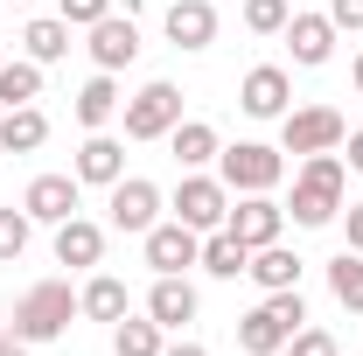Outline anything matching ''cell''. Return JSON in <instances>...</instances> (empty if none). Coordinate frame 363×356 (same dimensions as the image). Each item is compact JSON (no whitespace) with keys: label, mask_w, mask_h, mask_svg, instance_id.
I'll use <instances>...</instances> for the list:
<instances>
[{"label":"cell","mask_w":363,"mask_h":356,"mask_svg":"<svg viewBox=\"0 0 363 356\" xmlns=\"http://www.w3.org/2000/svg\"><path fill=\"white\" fill-rule=\"evenodd\" d=\"M342 189H350V161L342 154H301V175H294V203L286 217L301 230H321V223L342 217Z\"/></svg>","instance_id":"cell-1"},{"label":"cell","mask_w":363,"mask_h":356,"mask_svg":"<svg viewBox=\"0 0 363 356\" xmlns=\"http://www.w3.org/2000/svg\"><path fill=\"white\" fill-rule=\"evenodd\" d=\"M308 321V301H301V287H286V294H266L259 308L238 321V350L245 356H279L294 343V328Z\"/></svg>","instance_id":"cell-2"},{"label":"cell","mask_w":363,"mask_h":356,"mask_svg":"<svg viewBox=\"0 0 363 356\" xmlns=\"http://www.w3.org/2000/svg\"><path fill=\"white\" fill-rule=\"evenodd\" d=\"M77 294H70V279H43V287H28L21 301H14V335L35 350V343H56L70 321H77Z\"/></svg>","instance_id":"cell-3"},{"label":"cell","mask_w":363,"mask_h":356,"mask_svg":"<svg viewBox=\"0 0 363 356\" xmlns=\"http://www.w3.org/2000/svg\"><path fill=\"white\" fill-rule=\"evenodd\" d=\"M342 140H350V126H342L335 105H301V112L279 119V147L286 154H335Z\"/></svg>","instance_id":"cell-4"},{"label":"cell","mask_w":363,"mask_h":356,"mask_svg":"<svg viewBox=\"0 0 363 356\" xmlns=\"http://www.w3.org/2000/svg\"><path fill=\"white\" fill-rule=\"evenodd\" d=\"M224 161V189H238V196H259V189H272V182L286 175V161H279V147H266V140H238V147H224L217 154Z\"/></svg>","instance_id":"cell-5"},{"label":"cell","mask_w":363,"mask_h":356,"mask_svg":"<svg viewBox=\"0 0 363 356\" xmlns=\"http://www.w3.org/2000/svg\"><path fill=\"white\" fill-rule=\"evenodd\" d=\"M224 217H230V189L217 175H182V189H175V223H189V230H224Z\"/></svg>","instance_id":"cell-6"},{"label":"cell","mask_w":363,"mask_h":356,"mask_svg":"<svg viewBox=\"0 0 363 356\" xmlns=\"http://www.w3.org/2000/svg\"><path fill=\"white\" fill-rule=\"evenodd\" d=\"M175 126H182V91L168 77L126 98V140H168Z\"/></svg>","instance_id":"cell-7"},{"label":"cell","mask_w":363,"mask_h":356,"mask_svg":"<svg viewBox=\"0 0 363 356\" xmlns=\"http://www.w3.org/2000/svg\"><path fill=\"white\" fill-rule=\"evenodd\" d=\"M105 210H112V230H140V238H147V230L161 223V189H154L147 175H119Z\"/></svg>","instance_id":"cell-8"},{"label":"cell","mask_w":363,"mask_h":356,"mask_svg":"<svg viewBox=\"0 0 363 356\" xmlns=\"http://www.w3.org/2000/svg\"><path fill=\"white\" fill-rule=\"evenodd\" d=\"M224 230H238V238L259 252V245H279V230H286V210L272 203V189H259V196H238V210L224 217Z\"/></svg>","instance_id":"cell-9"},{"label":"cell","mask_w":363,"mask_h":356,"mask_svg":"<svg viewBox=\"0 0 363 356\" xmlns=\"http://www.w3.org/2000/svg\"><path fill=\"white\" fill-rule=\"evenodd\" d=\"M147 266L154 272L203 266V230H189V223H154V230H147Z\"/></svg>","instance_id":"cell-10"},{"label":"cell","mask_w":363,"mask_h":356,"mask_svg":"<svg viewBox=\"0 0 363 356\" xmlns=\"http://www.w3.org/2000/svg\"><path fill=\"white\" fill-rule=\"evenodd\" d=\"M294 84H286V70L279 63H259V70H245V84H238V105L252 112V119H286L294 105Z\"/></svg>","instance_id":"cell-11"},{"label":"cell","mask_w":363,"mask_h":356,"mask_svg":"<svg viewBox=\"0 0 363 356\" xmlns=\"http://www.w3.org/2000/svg\"><path fill=\"white\" fill-rule=\"evenodd\" d=\"M77 189H84L77 175H35L28 196H21L28 223H70V217H77Z\"/></svg>","instance_id":"cell-12"},{"label":"cell","mask_w":363,"mask_h":356,"mask_svg":"<svg viewBox=\"0 0 363 356\" xmlns=\"http://www.w3.org/2000/svg\"><path fill=\"white\" fill-rule=\"evenodd\" d=\"M140 56V28H133V14H105V21H91V63L98 70H126Z\"/></svg>","instance_id":"cell-13"},{"label":"cell","mask_w":363,"mask_h":356,"mask_svg":"<svg viewBox=\"0 0 363 356\" xmlns=\"http://www.w3.org/2000/svg\"><path fill=\"white\" fill-rule=\"evenodd\" d=\"M161 28H168L175 49H210L217 43V7H210V0H168Z\"/></svg>","instance_id":"cell-14"},{"label":"cell","mask_w":363,"mask_h":356,"mask_svg":"<svg viewBox=\"0 0 363 356\" xmlns=\"http://www.w3.org/2000/svg\"><path fill=\"white\" fill-rule=\"evenodd\" d=\"M279 35H286V49H294V63H308V70L335 56V21H328V14H286Z\"/></svg>","instance_id":"cell-15"},{"label":"cell","mask_w":363,"mask_h":356,"mask_svg":"<svg viewBox=\"0 0 363 356\" xmlns=\"http://www.w3.org/2000/svg\"><path fill=\"white\" fill-rule=\"evenodd\" d=\"M147 314L175 335V328H189L196 321V287H189V272H161L154 279V294H147Z\"/></svg>","instance_id":"cell-16"},{"label":"cell","mask_w":363,"mask_h":356,"mask_svg":"<svg viewBox=\"0 0 363 356\" xmlns=\"http://www.w3.org/2000/svg\"><path fill=\"white\" fill-rule=\"evenodd\" d=\"M77 182H98V189H112V182L126 175V147L112 133H91L84 147H77V168H70Z\"/></svg>","instance_id":"cell-17"},{"label":"cell","mask_w":363,"mask_h":356,"mask_svg":"<svg viewBox=\"0 0 363 356\" xmlns=\"http://www.w3.org/2000/svg\"><path fill=\"white\" fill-rule=\"evenodd\" d=\"M98 259H105V230L91 217L56 223V266H98Z\"/></svg>","instance_id":"cell-18"},{"label":"cell","mask_w":363,"mask_h":356,"mask_svg":"<svg viewBox=\"0 0 363 356\" xmlns=\"http://www.w3.org/2000/svg\"><path fill=\"white\" fill-rule=\"evenodd\" d=\"M43 140H49L43 105H7V119H0V147H7V154H35Z\"/></svg>","instance_id":"cell-19"},{"label":"cell","mask_w":363,"mask_h":356,"mask_svg":"<svg viewBox=\"0 0 363 356\" xmlns=\"http://www.w3.org/2000/svg\"><path fill=\"white\" fill-rule=\"evenodd\" d=\"M112 112H119V77H112V70H98V77L77 91V126L105 133V126H112Z\"/></svg>","instance_id":"cell-20"},{"label":"cell","mask_w":363,"mask_h":356,"mask_svg":"<svg viewBox=\"0 0 363 356\" xmlns=\"http://www.w3.org/2000/svg\"><path fill=\"white\" fill-rule=\"evenodd\" d=\"M77 308L91 314V321H126L133 314V294H126V279H112V272H98L84 294H77Z\"/></svg>","instance_id":"cell-21"},{"label":"cell","mask_w":363,"mask_h":356,"mask_svg":"<svg viewBox=\"0 0 363 356\" xmlns=\"http://www.w3.org/2000/svg\"><path fill=\"white\" fill-rule=\"evenodd\" d=\"M245 266H252V245H245L238 230H210V238H203V272H210V279H238Z\"/></svg>","instance_id":"cell-22"},{"label":"cell","mask_w":363,"mask_h":356,"mask_svg":"<svg viewBox=\"0 0 363 356\" xmlns=\"http://www.w3.org/2000/svg\"><path fill=\"white\" fill-rule=\"evenodd\" d=\"M21 49H28V63H63V56H70V21H63V14L28 21V28H21Z\"/></svg>","instance_id":"cell-23"},{"label":"cell","mask_w":363,"mask_h":356,"mask_svg":"<svg viewBox=\"0 0 363 356\" xmlns=\"http://www.w3.org/2000/svg\"><path fill=\"white\" fill-rule=\"evenodd\" d=\"M245 272H252V279H259L266 294H286V287H301V259H294L286 245H259Z\"/></svg>","instance_id":"cell-24"},{"label":"cell","mask_w":363,"mask_h":356,"mask_svg":"<svg viewBox=\"0 0 363 356\" xmlns=\"http://www.w3.org/2000/svg\"><path fill=\"white\" fill-rule=\"evenodd\" d=\"M168 147H175V161H182V168H203V161H217V154H224L210 119H182L175 133H168Z\"/></svg>","instance_id":"cell-25"},{"label":"cell","mask_w":363,"mask_h":356,"mask_svg":"<svg viewBox=\"0 0 363 356\" xmlns=\"http://www.w3.org/2000/svg\"><path fill=\"white\" fill-rule=\"evenodd\" d=\"M161 350H168V328H161L154 314H147V321H133V314L112 321V356H161Z\"/></svg>","instance_id":"cell-26"},{"label":"cell","mask_w":363,"mask_h":356,"mask_svg":"<svg viewBox=\"0 0 363 356\" xmlns=\"http://www.w3.org/2000/svg\"><path fill=\"white\" fill-rule=\"evenodd\" d=\"M328 294L350 314H363V252H335L328 259Z\"/></svg>","instance_id":"cell-27"},{"label":"cell","mask_w":363,"mask_h":356,"mask_svg":"<svg viewBox=\"0 0 363 356\" xmlns=\"http://www.w3.org/2000/svg\"><path fill=\"white\" fill-rule=\"evenodd\" d=\"M43 98V63H0V105H35Z\"/></svg>","instance_id":"cell-28"},{"label":"cell","mask_w":363,"mask_h":356,"mask_svg":"<svg viewBox=\"0 0 363 356\" xmlns=\"http://www.w3.org/2000/svg\"><path fill=\"white\" fill-rule=\"evenodd\" d=\"M21 252H28V210L7 203V210H0V266H14Z\"/></svg>","instance_id":"cell-29"},{"label":"cell","mask_w":363,"mask_h":356,"mask_svg":"<svg viewBox=\"0 0 363 356\" xmlns=\"http://www.w3.org/2000/svg\"><path fill=\"white\" fill-rule=\"evenodd\" d=\"M286 14H294L286 0H245V28H252V35H279Z\"/></svg>","instance_id":"cell-30"},{"label":"cell","mask_w":363,"mask_h":356,"mask_svg":"<svg viewBox=\"0 0 363 356\" xmlns=\"http://www.w3.org/2000/svg\"><path fill=\"white\" fill-rule=\"evenodd\" d=\"M286 356H342V350H335V335H328V328H308V321H301V328H294V343H286Z\"/></svg>","instance_id":"cell-31"},{"label":"cell","mask_w":363,"mask_h":356,"mask_svg":"<svg viewBox=\"0 0 363 356\" xmlns=\"http://www.w3.org/2000/svg\"><path fill=\"white\" fill-rule=\"evenodd\" d=\"M56 14H63L70 28H91V21H105V14H112V0H63Z\"/></svg>","instance_id":"cell-32"},{"label":"cell","mask_w":363,"mask_h":356,"mask_svg":"<svg viewBox=\"0 0 363 356\" xmlns=\"http://www.w3.org/2000/svg\"><path fill=\"white\" fill-rule=\"evenodd\" d=\"M328 21L335 35H363V0H328Z\"/></svg>","instance_id":"cell-33"},{"label":"cell","mask_w":363,"mask_h":356,"mask_svg":"<svg viewBox=\"0 0 363 356\" xmlns=\"http://www.w3.org/2000/svg\"><path fill=\"white\" fill-rule=\"evenodd\" d=\"M342 223H350V252H363V203H350V210H342Z\"/></svg>","instance_id":"cell-34"},{"label":"cell","mask_w":363,"mask_h":356,"mask_svg":"<svg viewBox=\"0 0 363 356\" xmlns=\"http://www.w3.org/2000/svg\"><path fill=\"white\" fill-rule=\"evenodd\" d=\"M342 147H350L342 161H350V168H357V175H363V133H350V140H342Z\"/></svg>","instance_id":"cell-35"},{"label":"cell","mask_w":363,"mask_h":356,"mask_svg":"<svg viewBox=\"0 0 363 356\" xmlns=\"http://www.w3.org/2000/svg\"><path fill=\"white\" fill-rule=\"evenodd\" d=\"M0 356H28V343H21V335L7 328V335H0Z\"/></svg>","instance_id":"cell-36"},{"label":"cell","mask_w":363,"mask_h":356,"mask_svg":"<svg viewBox=\"0 0 363 356\" xmlns=\"http://www.w3.org/2000/svg\"><path fill=\"white\" fill-rule=\"evenodd\" d=\"M161 356H210V350H203V343H168Z\"/></svg>","instance_id":"cell-37"},{"label":"cell","mask_w":363,"mask_h":356,"mask_svg":"<svg viewBox=\"0 0 363 356\" xmlns=\"http://www.w3.org/2000/svg\"><path fill=\"white\" fill-rule=\"evenodd\" d=\"M357 91H363V56H357Z\"/></svg>","instance_id":"cell-38"},{"label":"cell","mask_w":363,"mask_h":356,"mask_svg":"<svg viewBox=\"0 0 363 356\" xmlns=\"http://www.w3.org/2000/svg\"><path fill=\"white\" fill-rule=\"evenodd\" d=\"M7 7H28V0H7Z\"/></svg>","instance_id":"cell-39"},{"label":"cell","mask_w":363,"mask_h":356,"mask_svg":"<svg viewBox=\"0 0 363 356\" xmlns=\"http://www.w3.org/2000/svg\"><path fill=\"white\" fill-rule=\"evenodd\" d=\"M0 63H7V43H0Z\"/></svg>","instance_id":"cell-40"}]
</instances>
